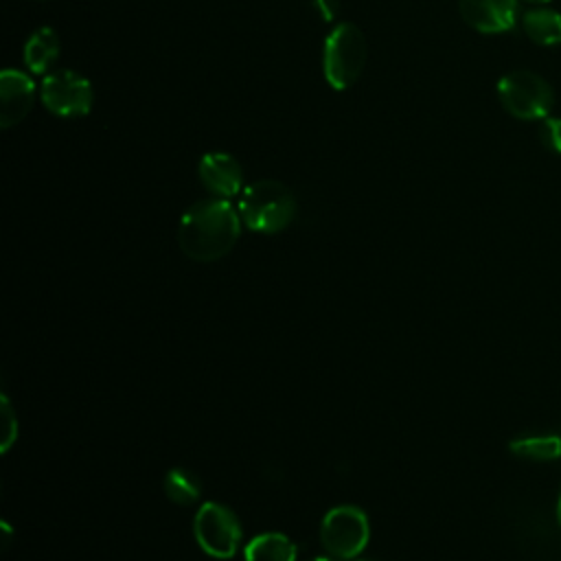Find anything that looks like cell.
Wrapping results in <instances>:
<instances>
[{"instance_id":"obj_20","label":"cell","mask_w":561,"mask_h":561,"mask_svg":"<svg viewBox=\"0 0 561 561\" xmlns=\"http://www.w3.org/2000/svg\"><path fill=\"white\" fill-rule=\"evenodd\" d=\"M526 2H535V4H543V2H550V0H526Z\"/></svg>"},{"instance_id":"obj_17","label":"cell","mask_w":561,"mask_h":561,"mask_svg":"<svg viewBox=\"0 0 561 561\" xmlns=\"http://www.w3.org/2000/svg\"><path fill=\"white\" fill-rule=\"evenodd\" d=\"M2 427H4V438H2V451H9V447L13 445L15 436H18V421L13 416L11 403L7 397H2Z\"/></svg>"},{"instance_id":"obj_4","label":"cell","mask_w":561,"mask_h":561,"mask_svg":"<svg viewBox=\"0 0 561 561\" xmlns=\"http://www.w3.org/2000/svg\"><path fill=\"white\" fill-rule=\"evenodd\" d=\"M497 96L504 110L522 121L543 118L554 103L550 83L530 70L504 75L497 81Z\"/></svg>"},{"instance_id":"obj_10","label":"cell","mask_w":561,"mask_h":561,"mask_svg":"<svg viewBox=\"0 0 561 561\" xmlns=\"http://www.w3.org/2000/svg\"><path fill=\"white\" fill-rule=\"evenodd\" d=\"M462 20L480 33H504L517 18V0H458Z\"/></svg>"},{"instance_id":"obj_13","label":"cell","mask_w":561,"mask_h":561,"mask_svg":"<svg viewBox=\"0 0 561 561\" xmlns=\"http://www.w3.org/2000/svg\"><path fill=\"white\" fill-rule=\"evenodd\" d=\"M298 548L283 533H261L245 543V561H296Z\"/></svg>"},{"instance_id":"obj_21","label":"cell","mask_w":561,"mask_h":561,"mask_svg":"<svg viewBox=\"0 0 561 561\" xmlns=\"http://www.w3.org/2000/svg\"><path fill=\"white\" fill-rule=\"evenodd\" d=\"M311 561H333V559H329V557H318V559H311Z\"/></svg>"},{"instance_id":"obj_19","label":"cell","mask_w":561,"mask_h":561,"mask_svg":"<svg viewBox=\"0 0 561 561\" xmlns=\"http://www.w3.org/2000/svg\"><path fill=\"white\" fill-rule=\"evenodd\" d=\"M557 522L561 526V491H559V500H557Z\"/></svg>"},{"instance_id":"obj_14","label":"cell","mask_w":561,"mask_h":561,"mask_svg":"<svg viewBox=\"0 0 561 561\" xmlns=\"http://www.w3.org/2000/svg\"><path fill=\"white\" fill-rule=\"evenodd\" d=\"M522 26L526 35L539 46H554L561 42V13L552 9H533L524 15Z\"/></svg>"},{"instance_id":"obj_8","label":"cell","mask_w":561,"mask_h":561,"mask_svg":"<svg viewBox=\"0 0 561 561\" xmlns=\"http://www.w3.org/2000/svg\"><path fill=\"white\" fill-rule=\"evenodd\" d=\"M35 103L33 79L15 68H4L0 75V127L20 125Z\"/></svg>"},{"instance_id":"obj_1","label":"cell","mask_w":561,"mask_h":561,"mask_svg":"<svg viewBox=\"0 0 561 561\" xmlns=\"http://www.w3.org/2000/svg\"><path fill=\"white\" fill-rule=\"evenodd\" d=\"M241 224L239 208L228 199H199L180 217L178 245L193 261H217L234 248L241 234Z\"/></svg>"},{"instance_id":"obj_16","label":"cell","mask_w":561,"mask_h":561,"mask_svg":"<svg viewBox=\"0 0 561 561\" xmlns=\"http://www.w3.org/2000/svg\"><path fill=\"white\" fill-rule=\"evenodd\" d=\"M539 138L546 149L561 153V118H557V116L543 118V123L539 127Z\"/></svg>"},{"instance_id":"obj_9","label":"cell","mask_w":561,"mask_h":561,"mask_svg":"<svg viewBox=\"0 0 561 561\" xmlns=\"http://www.w3.org/2000/svg\"><path fill=\"white\" fill-rule=\"evenodd\" d=\"M202 184L217 197H232L243 191V169L239 160L226 151H210L197 164Z\"/></svg>"},{"instance_id":"obj_6","label":"cell","mask_w":561,"mask_h":561,"mask_svg":"<svg viewBox=\"0 0 561 561\" xmlns=\"http://www.w3.org/2000/svg\"><path fill=\"white\" fill-rule=\"evenodd\" d=\"M193 535L197 546L213 559L234 557L243 537L237 515L219 502H204L197 508Z\"/></svg>"},{"instance_id":"obj_18","label":"cell","mask_w":561,"mask_h":561,"mask_svg":"<svg viewBox=\"0 0 561 561\" xmlns=\"http://www.w3.org/2000/svg\"><path fill=\"white\" fill-rule=\"evenodd\" d=\"M316 11L322 15V20L331 22L337 15V0H311Z\"/></svg>"},{"instance_id":"obj_11","label":"cell","mask_w":561,"mask_h":561,"mask_svg":"<svg viewBox=\"0 0 561 561\" xmlns=\"http://www.w3.org/2000/svg\"><path fill=\"white\" fill-rule=\"evenodd\" d=\"M59 35L50 26H39L24 44V64L33 75L46 72L59 57Z\"/></svg>"},{"instance_id":"obj_3","label":"cell","mask_w":561,"mask_h":561,"mask_svg":"<svg viewBox=\"0 0 561 561\" xmlns=\"http://www.w3.org/2000/svg\"><path fill=\"white\" fill-rule=\"evenodd\" d=\"M368 59V44L359 26L337 22L324 39L322 72L333 90H348L362 77Z\"/></svg>"},{"instance_id":"obj_2","label":"cell","mask_w":561,"mask_h":561,"mask_svg":"<svg viewBox=\"0 0 561 561\" xmlns=\"http://www.w3.org/2000/svg\"><path fill=\"white\" fill-rule=\"evenodd\" d=\"M237 208L241 221L250 230L274 234L285 230L294 221L298 204L287 184L265 178L248 184L241 191Z\"/></svg>"},{"instance_id":"obj_7","label":"cell","mask_w":561,"mask_h":561,"mask_svg":"<svg viewBox=\"0 0 561 561\" xmlns=\"http://www.w3.org/2000/svg\"><path fill=\"white\" fill-rule=\"evenodd\" d=\"M42 103L48 112L66 118L85 116L94 103L92 83L75 70H55L39 85Z\"/></svg>"},{"instance_id":"obj_5","label":"cell","mask_w":561,"mask_h":561,"mask_svg":"<svg viewBox=\"0 0 561 561\" xmlns=\"http://www.w3.org/2000/svg\"><path fill=\"white\" fill-rule=\"evenodd\" d=\"M370 539L366 513L353 504H340L327 511L320 524V541L331 557L353 559Z\"/></svg>"},{"instance_id":"obj_12","label":"cell","mask_w":561,"mask_h":561,"mask_svg":"<svg viewBox=\"0 0 561 561\" xmlns=\"http://www.w3.org/2000/svg\"><path fill=\"white\" fill-rule=\"evenodd\" d=\"M508 449L526 460L546 462L561 458V432H526L508 443Z\"/></svg>"},{"instance_id":"obj_15","label":"cell","mask_w":561,"mask_h":561,"mask_svg":"<svg viewBox=\"0 0 561 561\" xmlns=\"http://www.w3.org/2000/svg\"><path fill=\"white\" fill-rule=\"evenodd\" d=\"M164 493L178 506H193L202 497V482L191 469L173 467L164 478Z\"/></svg>"}]
</instances>
